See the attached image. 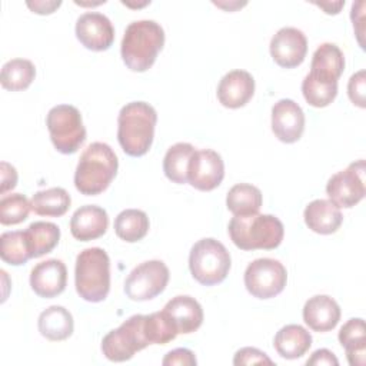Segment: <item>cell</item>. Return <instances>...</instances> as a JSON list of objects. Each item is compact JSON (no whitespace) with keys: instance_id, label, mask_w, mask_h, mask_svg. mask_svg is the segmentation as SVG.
<instances>
[{"instance_id":"1","label":"cell","mask_w":366,"mask_h":366,"mask_svg":"<svg viewBox=\"0 0 366 366\" xmlns=\"http://www.w3.org/2000/svg\"><path fill=\"white\" fill-rule=\"evenodd\" d=\"M157 113L146 102H130L124 104L117 117V140L123 152L140 157L149 152L154 137Z\"/></svg>"},{"instance_id":"2","label":"cell","mask_w":366,"mask_h":366,"mask_svg":"<svg viewBox=\"0 0 366 366\" xmlns=\"http://www.w3.org/2000/svg\"><path fill=\"white\" fill-rule=\"evenodd\" d=\"M119 160L113 149L103 142L89 144L81 153L76 172L74 186L86 196H96L104 192L114 179Z\"/></svg>"},{"instance_id":"3","label":"cell","mask_w":366,"mask_h":366,"mask_svg":"<svg viewBox=\"0 0 366 366\" xmlns=\"http://www.w3.org/2000/svg\"><path fill=\"white\" fill-rule=\"evenodd\" d=\"M164 44V30L154 20L132 21L122 39L120 53L132 71L149 70Z\"/></svg>"},{"instance_id":"4","label":"cell","mask_w":366,"mask_h":366,"mask_svg":"<svg viewBox=\"0 0 366 366\" xmlns=\"http://www.w3.org/2000/svg\"><path fill=\"white\" fill-rule=\"evenodd\" d=\"M229 236L242 250L276 249L285 236L283 223L273 214L234 216L227 226Z\"/></svg>"},{"instance_id":"5","label":"cell","mask_w":366,"mask_h":366,"mask_svg":"<svg viewBox=\"0 0 366 366\" xmlns=\"http://www.w3.org/2000/svg\"><path fill=\"white\" fill-rule=\"evenodd\" d=\"M74 285L77 295L86 302L97 303L110 290V259L102 247H87L76 257Z\"/></svg>"},{"instance_id":"6","label":"cell","mask_w":366,"mask_h":366,"mask_svg":"<svg viewBox=\"0 0 366 366\" xmlns=\"http://www.w3.org/2000/svg\"><path fill=\"white\" fill-rule=\"evenodd\" d=\"M230 266V253L223 243L213 237L200 239L190 249V273L203 286L222 283L229 274Z\"/></svg>"},{"instance_id":"7","label":"cell","mask_w":366,"mask_h":366,"mask_svg":"<svg viewBox=\"0 0 366 366\" xmlns=\"http://www.w3.org/2000/svg\"><path fill=\"white\" fill-rule=\"evenodd\" d=\"M46 126L57 152L71 154L86 140V127L81 113L71 104H57L46 116Z\"/></svg>"},{"instance_id":"8","label":"cell","mask_w":366,"mask_h":366,"mask_svg":"<svg viewBox=\"0 0 366 366\" xmlns=\"http://www.w3.org/2000/svg\"><path fill=\"white\" fill-rule=\"evenodd\" d=\"M144 315H133L102 340V352L112 362H126L149 346L144 335Z\"/></svg>"},{"instance_id":"9","label":"cell","mask_w":366,"mask_h":366,"mask_svg":"<svg viewBox=\"0 0 366 366\" xmlns=\"http://www.w3.org/2000/svg\"><path fill=\"white\" fill-rule=\"evenodd\" d=\"M287 282L286 267L276 259L262 257L250 262L244 270V286L257 299H270L283 292Z\"/></svg>"},{"instance_id":"10","label":"cell","mask_w":366,"mask_h":366,"mask_svg":"<svg viewBox=\"0 0 366 366\" xmlns=\"http://www.w3.org/2000/svg\"><path fill=\"white\" fill-rule=\"evenodd\" d=\"M170 273L164 262L146 260L137 264L124 280V293L130 300L144 302L159 296L167 286Z\"/></svg>"},{"instance_id":"11","label":"cell","mask_w":366,"mask_h":366,"mask_svg":"<svg viewBox=\"0 0 366 366\" xmlns=\"http://www.w3.org/2000/svg\"><path fill=\"white\" fill-rule=\"evenodd\" d=\"M329 200L339 207L350 209L357 204L366 193L365 187V160L350 163L345 170L335 173L326 184Z\"/></svg>"},{"instance_id":"12","label":"cell","mask_w":366,"mask_h":366,"mask_svg":"<svg viewBox=\"0 0 366 366\" xmlns=\"http://www.w3.org/2000/svg\"><path fill=\"white\" fill-rule=\"evenodd\" d=\"M224 177V163L222 156L212 149L194 150L189 167L187 183L197 190L210 192L216 189Z\"/></svg>"},{"instance_id":"13","label":"cell","mask_w":366,"mask_h":366,"mask_svg":"<svg viewBox=\"0 0 366 366\" xmlns=\"http://www.w3.org/2000/svg\"><path fill=\"white\" fill-rule=\"evenodd\" d=\"M273 60L285 69H293L303 63L307 53V39L296 27H282L270 40Z\"/></svg>"},{"instance_id":"14","label":"cell","mask_w":366,"mask_h":366,"mask_svg":"<svg viewBox=\"0 0 366 366\" xmlns=\"http://www.w3.org/2000/svg\"><path fill=\"white\" fill-rule=\"evenodd\" d=\"M76 37L89 50H107L114 41V27L107 16L99 11H86L76 21Z\"/></svg>"},{"instance_id":"15","label":"cell","mask_w":366,"mask_h":366,"mask_svg":"<svg viewBox=\"0 0 366 366\" xmlns=\"http://www.w3.org/2000/svg\"><path fill=\"white\" fill-rule=\"evenodd\" d=\"M272 130L283 143L297 142L305 130V113L292 99H280L272 107Z\"/></svg>"},{"instance_id":"16","label":"cell","mask_w":366,"mask_h":366,"mask_svg":"<svg viewBox=\"0 0 366 366\" xmlns=\"http://www.w3.org/2000/svg\"><path fill=\"white\" fill-rule=\"evenodd\" d=\"M345 70L343 51L335 43H322L312 56L310 71L306 77L320 84H337Z\"/></svg>"},{"instance_id":"17","label":"cell","mask_w":366,"mask_h":366,"mask_svg":"<svg viewBox=\"0 0 366 366\" xmlns=\"http://www.w3.org/2000/svg\"><path fill=\"white\" fill-rule=\"evenodd\" d=\"M67 283V269L60 259H47L37 263L30 272V286L44 299L59 296Z\"/></svg>"},{"instance_id":"18","label":"cell","mask_w":366,"mask_h":366,"mask_svg":"<svg viewBox=\"0 0 366 366\" xmlns=\"http://www.w3.org/2000/svg\"><path fill=\"white\" fill-rule=\"evenodd\" d=\"M254 94V79L246 70L226 73L217 86V99L227 109L243 107Z\"/></svg>"},{"instance_id":"19","label":"cell","mask_w":366,"mask_h":366,"mask_svg":"<svg viewBox=\"0 0 366 366\" xmlns=\"http://www.w3.org/2000/svg\"><path fill=\"white\" fill-rule=\"evenodd\" d=\"M109 227L107 212L96 204L80 206L70 219L71 236L80 242L94 240L106 233Z\"/></svg>"},{"instance_id":"20","label":"cell","mask_w":366,"mask_h":366,"mask_svg":"<svg viewBox=\"0 0 366 366\" xmlns=\"http://www.w3.org/2000/svg\"><path fill=\"white\" fill-rule=\"evenodd\" d=\"M337 302L327 295H316L306 300L303 306V320L315 332H329L340 320Z\"/></svg>"},{"instance_id":"21","label":"cell","mask_w":366,"mask_h":366,"mask_svg":"<svg viewBox=\"0 0 366 366\" xmlns=\"http://www.w3.org/2000/svg\"><path fill=\"white\" fill-rule=\"evenodd\" d=\"M163 310L170 317L177 333L182 335L197 330L203 323V309L200 303L187 295L174 296L164 305Z\"/></svg>"},{"instance_id":"22","label":"cell","mask_w":366,"mask_h":366,"mask_svg":"<svg viewBox=\"0 0 366 366\" xmlns=\"http://www.w3.org/2000/svg\"><path fill=\"white\" fill-rule=\"evenodd\" d=\"M306 226L319 234H332L337 232L343 222L340 207L326 199L310 202L303 212Z\"/></svg>"},{"instance_id":"23","label":"cell","mask_w":366,"mask_h":366,"mask_svg":"<svg viewBox=\"0 0 366 366\" xmlns=\"http://www.w3.org/2000/svg\"><path fill=\"white\" fill-rule=\"evenodd\" d=\"M312 346V335L300 325H286L277 330L273 339L274 350L283 359L302 357Z\"/></svg>"},{"instance_id":"24","label":"cell","mask_w":366,"mask_h":366,"mask_svg":"<svg viewBox=\"0 0 366 366\" xmlns=\"http://www.w3.org/2000/svg\"><path fill=\"white\" fill-rule=\"evenodd\" d=\"M37 327L43 337L51 342H60L71 336L74 320L66 307L53 305L40 313Z\"/></svg>"},{"instance_id":"25","label":"cell","mask_w":366,"mask_h":366,"mask_svg":"<svg viewBox=\"0 0 366 366\" xmlns=\"http://www.w3.org/2000/svg\"><path fill=\"white\" fill-rule=\"evenodd\" d=\"M339 342L346 350V357L352 366H363L366 360V329L362 317L349 319L339 330Z\"/></svg>"},{"instance_id":"26","label":"cell","mask_w":366,"mask_h":366,"mask_svg":"<svg viewBox=\"0 0 366 366\" xmlns=\"http://www.w3.org/2000/svg\"><path fill=\"white\" fill-rule=\"evenodd\" d=\"M29 252L31 259L50 253L60 240V229L51 222H33L26 230Z\"/></svg>"},{"instance_id":"27","label":"cell","mask_w":366,"mask_h":366,"mask_svg":"<svg viewBox=\"0 0 366 366\" xmlns=\"http://www.w3.org/2000/svg\"><path fill=\"white\" fill-rule=\"evenodd\" d=\"M262 202V192L249 183H237L232 186L226 196V206L234 216H249L259 213Z\"/></svg>"},{"instance_id":"28","label":"cell","mask_w":366,"mask_h":366,"mask_svg":"<svg viewBox=\"0 0 366 366\" xmlns=\"http://www.w3.org/2000/svg\"><path fill=\"white\" fill-rule=\"evenodd\" d=\"M71 199L66 189L50 187L46 190L36 192L30 200L31 210L39 216L60 217L70 207Z\"/></svg>"},{"instance_id":"29","label":"cell","mask_w":366,"mask_h":366,"mask_svg":"<svg viewBox=\"0 0 366 366\" xmlns=\"http://www.w3.org/2000/svg\"><path fill=\"white\" fill-rule=\"evenodd\" d=\"M194 153L190 143H174L170 146L163 159V172L169 180L177 184L187 183V167Z\"/></svg>"},{"instance_id":"30","label":"cell","mask_w":366,"mask_h":366,"mask_svg":"<svg viewBox=\"0 0 366 366\" xmlns=\"http://www.w3.org/2000/svg\"><path fill=\"white\" fill-rule=\"evenodd\" d=\"M149 217L143 210L126 209L114 219V232L117 237L127 243L142 240L149 232Z\"/></svg>"},{"instance_id":"31","label":"cell","mask_w":366,"mask_h":366,"mask_svg":"<svg viewBox=\"0 0 366 366\" xmlns=\"http://www.w3.org/2000/svg\"><path fill=\"white\" fill-rule=\"evenodd\" d=\"M36 77V67L27 59H11L1 67L0 81L6 90L20 92L27 89Z\"/></svg>"},{"instance_id":"32","label":"cell","mask_w":366,"mask_h":366,"mask_svg":"<svg viewBox=\"0 0 366 366\" xmlns=\"http://www.w3.org/2000/svg\"><path fill=\"white\" fill-rule=\"evenodd\" d=\"M0 257L11 266H20L31 259L24 230L4 232L0 236Z\"/></svg>"},{"instance_id":"33","label":"cell","mask_w":366,"mask_h":366,"mask_svg":"<svg viewBox=\"0 0 366 366\" xmlns=\"http://www.w3.org/2000/svg\"><path fill=\"white\" fill-rule=\"evenodd\" d=\"M143 325L149 345H166L179 335L170 317L164 313V310L144 315Z\"/></svg>"},{"instance_id":"34","label":"cell","mask_w":366,"mask_h":366,"mask_svg":"<svg viewBox=\"0 0 366 366\" xmlns=\"http://www.w3.org/2000/svg\"><path fill=\"white\" fill-rule=\"evenodd\" d=\"M31 204L21 193H11L0 200V223L4 226L19 224L29 217Z\"/></svg>"},{"instance_id":"35","label":"cell","mask_w":366,"mask_h":366,"mask_svg":"<svg viewBox=\"0 0 366 366\" xmlns=\"http://www.w3.org/2000/svg\"><path fill=\"white\" fill-rule=\"evenodd\" d=\"M347 94L353 104L359 107L366 106V71L359 70L357 73L352 74L347 81Z\"/></svg>"},{"instance_id":"36","label":"cell","mask_w":366,"mask_h":366,"mask_svg":"<svg viewBox=\"0 0 366 366\" xmlns=\"http://www.w3.org/2000/svg\"><path fill=\"white\" fill-rule=\"evenodd\" d=\"M259 363H266V365H273V360L262 350L256 347H242L234 353L233 357V365H259Z\"/></svg>"},{"instance_id":"37","label":"cell","mask_w":366,"mask_h":366,"mask_svg":"<svg viewBox=\"0 0 366 366\" xmlns=\"http://www.w3.org/2000/svg\"><path fill=\"white\" fill-rule=\"evenodd\" d=\"M164 366H193L197 363L196 356L192 350L184 349V347H177L174 350H170L162 360Z\"/></svg>"},{"instance_id":"38","label":"cell","mask_w":366,"mask_h":366,"mask_svg":"<svg viewBox=\"0 0 366 366\" xmlns=\"http://www.w3.org/2000/svg\"><path fill=\"white\" fill-rule=\"evenodd\" d=\"M0 174H1L0 193L4 194L6 192L16 187V184H17V172H16L14 166H11L10 163L1 162L0 163Z\"/></svg>"},{"instance_id":"39","label":"cell","mask_w":366,"mask_h":366,"mask_svg":"<svg viewBox=\"0 0 366 366\" xmlns=\"http://www.w3.org/2000/svg\"><path fill=\"white\" fill-rule=\"evenodd\" d=\"M307 366H322V365H327V366H337L339 360L335 356L333 352H330L329 349H317L312 353V356L306 360Z\"/></svg>"},{"instance_id":"40","label":"cell","mask_w":366,"mask_h":366,"mask_svg":"<svg viewBox=\"0 0 366 366\" xmlns=\"http://www.w3.org/2000/svg\"><path fill=\"white\" fill-rule=\"evenodd\" d=\"M61 4V1H27V6L37 14H50L53 13L59 6Z\"/></svg>"},{"instance_id":"41","label":"cell","mask_w":366,"mask_h":366,"mask_svg":"<svg viewBox=\"0 0 366 366\" xmlns=\"http://www.w3.org/2000/svg\"><path fill=\"white\" fill-rule=\"evenodd\" d=\"M320 9L325 10L327 14H337L340 9L345 6V1H336V3H316Z\"/></svg>"}]
</instances>
